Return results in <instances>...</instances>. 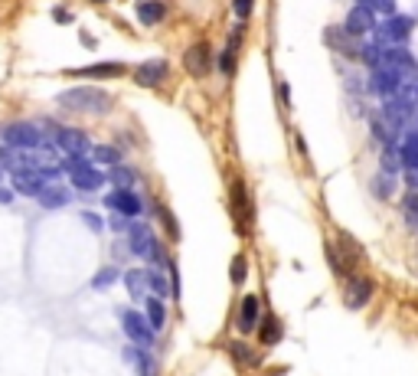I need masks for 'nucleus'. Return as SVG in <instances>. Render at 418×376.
<instances>
[{
  "label": "nucleus",
  "instance_id": "4c0bfd02",
  "mask_svg": "<svg viewBox=\"0 0 418 376\" xmlns=\"http://www.w3.org/2000/svg\"><path fill=\"white\" fill-rule=\"evenodd\" d=\"M161 216H163V223H167V233H170V239L180 236V229H177V219H173L170 210H163V206H161Z\"/></svg>",
  "mask_w": 418,
  "mask_h": 376
},
{
  "label": "nucleus",
  "instance_id": "a211bd4d",
  "mask_svg": "<svg viewBox=\"0 0 418 376\" xmlns=\"http://www.w3.org/2000/svg\"><path fill=\"white\" fill-rule=\"evenodd\" d=\"M138 20L144 26H157L167 20V3L163 0H138Z\"/></svg>",
  "mask_w": 418,
  "mask_h": 376
},
{
  "label": "nucleus",
  "instance_id": "39448f33",
  "mask_svg": "<svg viewBox=\"0 0 418 376\" xmlns=\"http://www.w3.org/2000/svg\"><path fill=\"white\" fill-rule=\"evenodd\" d=\"M128 242H131V252L144 262H154V258H161V249L154 242V233H150V226L144 223H131L128 226Z\"/></svg>",
  "mask_w": 418,
  "mask_h": 376
},
{
  "label": "nucleus",
  "instance_id": "f8f14e48",
  "mask_svg": "<svg viewBox=\"0 0 418 376\" xmlns=\"http://www.w3.org/2000/svg\"><path fill=\"white\" fill-rule=\"evenodd\" d=\"M183 65H186V72L196 75V79H203L209 69H213V53H209V43H193L186 53H183Z\"/></svg>",
  "mask_w": 418,
  "mask_h": 376
},
{
  "label": "nucleus",
  "instance_id": "f03ea898",
  "mask_svg": "<svg viewBox=\"0 0 418 376\" xmlns=\"http://www.w3.org/2000/svg\"><path fill=\"white\" fill-rule=\"evenodd\" d=\"M415 30V17H408V13H389L386 20L376 26V46H399L405 43L408 36Z\"/></svg>",
  "mask_w": 418,
  "mask_h": 376
},
{
  "label": "nucleus",
  "instance_id": "37998d69",
  "mask_svg": "<svg viewBox=\"0 0 418 376\" xmlns=\"http://www.w3.org/2000/svg\"><path fill=\"white\" fill-rule=\"evenodd\" d=\"M95 3H108V0H95Z\"/></svg>",
  "mask_w": 418,
  "mask_h": 376
},
{
  "label": "nucleus",
  "instance_id": "6e6552de",
  "mask_svg": "<svg viewBox=\"0 0 418 376\" xmlns=\"http://www.w3.org/2000/svg\"><path fill=\"white\" fill-rule=\"evenodd\" d=\"M53 138H56V148L63 150V154H69V157H86L88 150H92L88 148V134L79 128H56Z\"/></svg>",
  "mask_w": 418,
  "mask_h": 376
},
{
  "label": "nucleus",
  "instance_id": "aec40b11",
  "mask_svg": "<svg viewBox=\"0 0 418 376\" xmlns=\"http://www.w3.org/2000/svg\"><path fill=\"white\" fill-rule=\"evenodd\" d=\"M36 200H40V206H46V210H63L65 203H69V194H65L59 183H46L43 190L36 194Z\"/></svg>",
  "mask_w": 418,
  "mask_h": 376
},
{
  "label": "nucleus",
  "instance_id": "9b49d317",
  "mask_svg": "<svg viewBox=\"0 0 418 376\" xmlns=\"http://www.w3.org/2000/svg\"><path fill=\"white\" fill-rule=\"evenodd\" d=\"M167 75H170V63L167 59H150V63H140L134 69V82L144 88H157L161 82H167Z\"/></svg>",
  "mask_w": 418,
  "mask_h": 376
},
{
  "label": "nucleus",
  "instance_id": "5701e85b",
  "mask_svg": "<svg viewBox=\"0 0 418 376\" xmlns=\"http://www.w3.org/2000/svg\"><path fill=\"white\" fill-rule=\"evenodd\" d=\"M92 161L95 164H115L121 161V150L118 148H111V144H98V148H92Z\"/></svg>",
  "mask_w": 418,
  "mask_h": 376
},
{
  "label": "nucleus",
  "instance_id": "a19ab883",
  "mask_svg": "<svg viewBox=\"0 0 418 376\" xmlns=\"http://www.w3.org/2000/svg\"><path fill=\"white\" fill-rule=\"evenodd\" d=\"M53 17H56V20H59V23H69V13H65L63 7H56V10H53Z\"/></svg>",
  "mask_w": 418,
  "mask_h": 376
},
{
  "label": "nucleus",
  "instance_id": "79ce46f5",
  "mask_svg": "<svg viewBox=\"0 0 418 376\" xmlns=\"http://www.w3.org/2000/svg\"><path fill=\"white\" fill-rule=\"evenodd\" d=\"M0 203H10V190H0Z\"/></svg>",
  "mask_w": 418,
  "mask_h": 376
},
{
  "label": "nucleus",
  "instance_id": "4be33fe9",
  "mask_svg": "<svg viewBox=\"0 0 418 376\" xmlns=\"http://www.w3.org/2000/svg\"><path fill=\"white\" fill-rule=\"evenodd\" d=\"M124 288L131 291V298H140V295H144V291H147V272H128V275H124Z\"/></svg>",
  "mask_w": 418,
  "mask_h": 376
},
{
  "label": "nucleus",
  "instance_id": "2eb2a0df",
  "mask_svg": "<svg viewBox=\"0 0 418 376\" xmlns=\"http://www.w3.org/2000/svg\"><path fill=\"white\" fill-rule=\"evenodd\" d=\"M124 72H128L124 63H95L86 69H65V75H75V79H121Z\"/></svg>",
  "mask_w": 418,
  "mask_h": 376
},
{
  "label": "nucleus",
  "instance_id": "393cba45",
  "mask_svg": "<svg viewBox=\"0 0 418 376\" xmlns=\"http://www.w3.org/2000/svg\"><path fill=\"white\" fill-rule=\"evenodd\" d=\"M392 190H396L392 173H376V177H373V194L379 196V200H389V196H392Z\"/></svg>",
  "mask_w": 418,
  "mask_h": 376
},
{
  "label": "nucleus",
  "instance_id": "423d86ee",
  "mask_svg": "<svg viewBox=\"0 0 418 376\" xmlns=\"http://www.w3.org/2000/svg\"><path fill=\"white\" fill-rule=\"evenodd\" d=\"M69 173H72V183H75V190H98L102 183L108 180L102 171H95L92 164L86 161V157H69Z\"/></svg>",
  "mask_w": 418,
  "mask_h": 376
},
{
  "label": "nucleus",
  "instance_id": "f3484780",
  "mask_svg": "<svg viewBox=\"0 0 418 376\" xmlns=\"http://www.w3.org/2000/svg\"><path fill=\"white\" fill-rule=\"evenodd\" d=\"M105 203L111 206L115 213H121V216H138L140 213V200L131 194V187H118V190H111V194L105 196Z\"/></svg>",
  "mask_w": 418,
  "mask_h": 376
},
{
  "label": "nucleus",
  "instance_id": "412c9836",
  "mask_svg": "<svg viewBox=\"0 0 418 376\" xmlns=\"http://www.w3.org/2000/svg\"><path fill=\"white\" fill-rule=\"evenodd\" d=\"M399 161H402V167H418V131H408L405 141L399 144Z\"/></svg>",
  "mask_w": 418,
  "mask_h": 376
},
{
  "label": "nucleus",
  "instance_id": "7c9ffc66",
  "mask_svg": "<svg viewBox=\"0 0 418 376\" xmlns=\"http://www.w3.org/2000/svg\"><path fill=\"white\" fill-rule=\"evenodd\" d=\"M219 69H223V75H236V46H229V49L219 56Z\"/></svg>",
  "mask_w": 418,
  "mask_h": 376
},
{
  "label": "nucleus",
  "instance_id": "473e14b6",
  "mask_svg": "<svg viewBox=\"0 0 418 376\" xmlns=\"http://www.w3.org/2000/svg\"><path fill=\"white\" fill-rule=\"evenodd\" d=\"M252 7H255V0H232V13H236L239 20H248V17H252Z\"/></svg>",
  "mask_w": 418,
  "mask_h": 376
},
{
  "label": "nucleus",
  "instance_id": "c9c22d12",
  "mask_svg": "<svg viewBox=\"0 0 418 376\" xmlns=\"http://www.w3.org/2000/svg\"><path fill=\"white\" fill-rule=\"evenodd\" d=\"M111 281H115V269H102V272L95 275V281H92V285H95V288L102 291V288H108Z\"/></svg>",
  "mask_w": 418,
  "mask_h": 376
},
{
  "label": "nucleus",
  "instance_id": "dca6fc26",
  "mask_svg": "<svg viewBox=\"0 0 418 376\" xmlns=\"http://www.w3.org/2000/svg\"><path fill=\"white\" fill-rule=\"evenodd\" d=\"M373 298V281L369 279H350L346 281V291H344V301L350 311H360L366 308V301Z\"/></svg>",
  "mask_w": 418,
  "mask_h": 376
},
{
  "label": "nucleus",
  "instance_id": "1a4fd4ad",
  "mask_svg": "<svg viewBox=\"0 0 418 376\" xmlns=\"http://www.w3.org/2000/svg\"><path fill=\"white\" fill-rule=\"evenodd\" d=\"M232 216H236V226L242 236H248L252 229V203H248V190L242 180H232Z\"/></svg>",
  "mask_w": 418,
  "mask_h": 376
},
{
  "label": "nucleus",
  "instance_id": "e433bc0d",
  "mask_svg": "<svg viewBox=\"0 0 418 376\" xmlns=\"http://www.w3.org/2000/svg\"><path fill=\"white\" fill-rule=\"evenodd\" d=\"M399 164H402V161H399L396 148H392V144H389V148H386V154H383V167H386V173H389V171H396Z\"/></svg>",
  "mask_w": 418,
  "mask_h": 376
},
{
  "label": "nucleus",
  "instance_id": "2f4dec72",
  "mask_svg": "<svg viewBox=\"0 0 418 376\" xmlns=\"http://www.w3.org/2000/svg\"><path fill=\"white\" fill-rule=\"evenodd\" d=\"M232 357H236L239 363H246V366H255V350H248L246 344H232Z\"/></svg>",
  "mask_w": 418,
  "mask_h": 376
},
{
  "label": "nucleus",
  "instance_id": "a878e982",
  "mask_svg": "<svg viewBox=\"0 0 418 376\" xmlns=\"http://www.w3.org/2000/svg\"><path fill=\"white\" fill-rule=\"evenodd\" d=\"M278 340H281V321L268 314L262 321V344H278Z\"/></svg>",
  "mask_w": 418,
  "mask_h": 376
},
{
  "label": "nucleus",
  "instance_id": "4468645a",
  "mask_svg": "<svg viewBox=\"0 0 418 376\" xmlns=\"http://www.w3.org/2000/svg\"><path fill=\"white\" fill-rule=\"evenodd\" d=\"M344 30H346V33H353V36H363V33H373V30H376V13L369 10V7H363V3H356L353 10L346 13Z\"/></svg>",
  "mask_w": 418,
  "mask_h": 376
},
{
  "label": "nucleus",
  "instance_id": "9d476101",
  "mask_svg": "<svg viewBox=\"0 0 418 376\" xmlns=\"http://www.w3.org/2000/svg\"><path fill=\"white\" fill-rule=\"evenodd\" d=\"M121 324H124V334L131 337V344H138V347L154 344V327H150L147 318H140L138 311H124L121 314Z\"/></svg>",
  "mask_w": 418,
  "mask_h": 376
},
{
  "label": "nucleus",
  "instance_id": "c756f323",
  "mask_svg": "<svg viewBox=\"0 0 418 376\" xmlns=\"http://www.w3.org/2000/svg\"><path fill=\"white\" fill-rule=\"evenodd\" d=\"M356 3H363V7H369L373 13H396V0H356Z\"/></svg>",
  "mask_w": 418,
  "mask_h": 376
},
{
  "label": "nucleus",
  "instance_id": "7ed1b4c3",
  "mask_svg": "<svg viewBox=\"0 0 418 376\" xmlns=\"http://www.w3.org/2000/svg\"><path fill=\"white\" fill-rule=\"evenodd\" d=\"M56 177H59V164H56V167H40V171H17L10 177V183H13V190H17V194L36 196L46 183H53Z\"/></svg>",
  "mask_w": 418,
  "mask_h": 376
},
{
  "label": "nucleus",
  "instance_id": "ea45409f",
  "mask_svg": "<svg viewBox=\"0 0 418 376\" xmlns=\"http://www.w3.org/2000/svg\"><path fill=\"white\" fill-rule=\"evenodd\" d=\"M278 92H281V102L288 105V102H291V86H288V82H281V88H278Z\"/></svg>",
  "mask_w": 418,
  "mask_h": 376
},
{
  "label": "nucleus",
  "instance_id": "6ab92c4d",
  "mask_svg": "<svg viewBox=\"0 0 418 376\" xmlns=\"http://www.w3.org/2000/svg\"><path fill=\"white\" fill-rule=\"evenodd\" d=\"M258 311H262V308H258V298H255V295H246L242 304H239V331H242V334L255 331V327H258Z\"/></svg>",
  "mask_w": 418,
  "mask_h": 376
},
{
  "label": "nucleus",
  "instance_id": "58836bf2",
  "mask_svg": "<svg viewBox=\"0 0 418 376\" xmlns=\"http://www.w3.org/2000/svg\"><path fill=\"white\" fill-rule=\"evenodd\" d=\"M82 219H86V226H92L95 233H102V229H105V223H102L95 213H82Z\"/></svg>",
  "mask_w": 418,
  "mask_h": 376
},
{
  "label": "nucleus",
  "instance_id": "ddd939ff",
  "mask_svg": "<svg viewBox=\"0 0 418 376\" xmlns=\"http://www.w3.org/2000/svg\"><path fill=\"white\" fill-rule=\"evenodd\" d=\"M323 40H327V46L337 49V53L353 56V59L363 56V43H356V36H353V33H346L344 26H330V30L323 33Z\"/></svg>",
  "mask_w": 418,
  "mask_h": 376
},
{
  "label": "nucleus",
  "instance_id": "72a5a7b5",
  "mask_svg": "<svg viewBox=\"0 0 418 376\" xmlns=\"http://www.w3.org/2000/svg\"><path fill=\"white\" fill-rule=\"evenodd\" d=\"M147 285L157 291V298H161V295H167V279H163L161 272H147Z\"/></svg>",
  "mask_w": 418,
  "mask_h": 376
},
{
  "label": "nucleus",
  "instance_id": "f704fd0d",
  "mask_svg": "<svg viewBox=\"0 0 418 376\" xmlns=\"http://www.w3.org/2000/svg\"><path fill=\"white\" fill-rule=\"evenodd\" d=\"M373 134H376L379 141L392 144V134H389V128H386V118H373Z\"/></svg>",
  "mask_w": 418,
  "mask_h": 376
},
{
  "label": "nucleus",
  "instance_id": "f257e3e1",
  "mask_svg": "<svg viewBox=\"0 0 418 376\" xmlns=\"http://www.w3.org/2000/svg\"><path fill=\"white\" fill-rule=\"evenodd\" d=\"M59 105L69 108V111H92V115H102L111 108V95L102 92V88H92V86H79V88H69L59 95Z\"/></svg>",
  "mask_w": 418,
  "mask_h": 376
},
{
  "label": "nucleus",
  "instance_id": "bb28decb",
  "mask_svg": "<svg viewBox=\"0 0 418 376\" xmlns=\"http://www.w3.org/2000/svg\"><path fill=\"white\" fill-rule=\"evenodd\" d=\"M108 180L118 183V187H131V183H134V171H128V167H118V164H115V167H111V173H108Z\"/></svg>",
  "mask_w": 418,
  "mask_h": 376
},
{
  "label": "nucleus",
  "instance_id": "cd10ccee",
  "mask_svg": "<svg viewBox=\"0 0 418 376\" xmlns=\"http://www.w3.org/2000/svg\"><path fill=\"white\" fill-rule=\"evenodd\" d=\"M229 275H232V281H236V285H242V281H246V275H248L246 256H236V258H232V265H229Z\"/></svg>",
  "mask_w": 418,
  "mask_h": 376
},
{
  "label": "nucleus",
  "instance_id": "0eeeda50",
  "mask_svg": "<svg viewBox=\"0 0 418 376\" xmlns=\"http://www.w3.org/2000/svg\"><path fill=\"white\" fill-rule=\"evenodd\" d=\"M3 144H10V148H40L43 144V134L36 125H26V121H17V125H7L3 134H0Z\"/></svg>",
  "mask_w": 418,
  "mask_h": 376
},
{
  "label": "nucleus",
  "instance_id": "b1692460",
  "mask_svg": "<svg viewBox=\"0 0 418 376\" xmlns=\"http://www.w3.org/2000/svg\"><path fill=\"white\" fill-rule=\"evenodd\" d=\"M163 321H167V311H163V301L161 298H150L147 301V324L154 331H161Z\"/></svg>",
  "mask_w": 418,
  "mask_h": 376
},
{
  "label": "nucleus",
  "instance_id": "c85d7f7f",
  "mask_svg": "<svg viewBox=\"0 0 418 376\" xmlns=\"http://www.w3.org/2000/svg\"><path fill=\"white\" fill-rule=\"evenodd\" d=\"M124 360L138 366L140 373H150V363H147V354H144V350H134V347H128V350H124Z\"/></svg>",
  "mask_w": 418,
  "mask_h": 376
},
{
  "label": "nucleus",
  "instance_id": "20e7f679",
  "mask_svg": "<svg viewBox=\"0 0 418 376\" xmlns=\"http://www.w3.org/2000/svg\"><path fill=\"white\" fill-rule=\"evenodd\" d=\"M399 86H402V72H399V69H392V65H386V63L369 69V92H373V95L389 98L399 92Z\"/></svg>",
  "mask_w": 418,
  "mask_h": 376
}]
</instances>
